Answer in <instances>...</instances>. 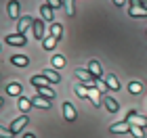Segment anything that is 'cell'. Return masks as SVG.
<instances>
[{"label":"cell","mask_w":147,"mask_h":138,"mask_svg":"<svg viewBox=\"0 0 147 138\" xmlns=\"http://www.w3.org/2000/svg\"><path fill=\"white\" fill-rule=\"evenodd\" d=\"M28 121H30V117H28V115H21V117H17V119L11 123V128H9V130H11L13 134H17V132H21V130L28 126Z\"/></svg>","instance_id":"obj_4"},{"label":"cell","mask_w":147,"mask_h":138,"mask_svg":"<svg viewBox=\"0 0 147 138\" xmlns=\"http://www.w3.org/2000/svg\"><path fill=\"white\" fill-rule=\"evenodd\" d=\"M42 77H46L49 82H53V84H57V82H61V77H59V73L57 71H53V69H44L42 73H40Z\"/></svg>","instance_id":"obj_14"},{"label":"cell","mask_w":147,"mask_h":138,"mask_svg":"<svg viewBox=\"0 0 147 138\" xmlns=\"http://www.w3.org/2000/svg\"><path fill=\"white\" fill-rule=\"evenodd\" d=\"M23 138H36V136H34V134H30V132H28V134H23Z\"/></svg>","instance_id":"obj_33"},{"label":"cell","mask_w":147,"mask_h":138,"mask_svg":"<svg viewBox=\"0 0 147 138\" xmlns=\"http://www.w3.org/2000/svg\"><path fill=\"white\" fill-rule=\"evenodd\" d=\"M61 34H63L61 23H53V25H51V36H53V38H57V40H61Z\"/></svg>","instance_id":"obj_22"},{"label":"cell","mask_w":147,"mask_h":138,"mask_svg":"<svg viewBox=\"0 0 147 138\" xmlns=\"http://www.w3.org/2000/svg\"><path fill=\"white\" fill-rule=\"evenodd\" d=\"M13 136H15V134H13L11 130H6V128L0 126V138H13Z\"/></svg>","instance_id":"obj_31"},{"label":"cell","mask_w":147,"mask_h":138,"mask_svg":"<svg viewBox=\"0 0 147 138\" xmlns=\"http://www.w3.org/2000/svg\"><path fill=\"white\" fill-rule=\"evenodd\" d=\"M32 86H46V84H49V80H46V77H42V75H32Z\"/></svg>","instance_id":"obj_23"},{"label":"cell","mask_w":147,"mask_h":138,"mask_svg":"<svg viewBox=\"0 0 147 138\" xmlns=\"http://www.w3.org/2000/svg\"><path fill=\"white\" fill-rule=\"evenodd\" d=\"M130 134L135 136V138H143V128H137V126H132V128H130Z\"/></svg>","instance_id":"obj_30"},{"label":"cell","mask_w":147,"mask_h":138,"mask_svg":"<svg viewBox=\"0 0 147 138\" xmlns=\"http://www.w3.org/2000/svg\"><path fill=\"white\" fill-rule=\"evenodd\" d=\"M42 42H44V50H53V48H55V44H57L59 40H57V38H53V36H49V38H44Z\"/></svg>","instance_id":"obj_25"},{"label":"cell","mask_w":147,"mask_h":138,"mask_svg":"<svg viewBox=\"0 0 147 138\" xmlns=\"http://www.w3.org/2000/svg\"><path fill=\"white\" fill-rule=\"evenodd\" d=\"M6 11H9V17L11 19H19V0H9Z\"/></svg>","instance_id":"obj_11"},{"label":"cell","mask_w":147,"mask_h":138,"mask_svg":"<svg viewBox=\"0 0 147 138\" xmlns=\"http://www.w3.org/2000/svg\"><path fill=\"white\" fill-rule=\"evenodd\" d=\"M88 71H90V73L97 77V80L103 75V71H101V65H99L97 61H88Z\"/></svg>","instance_id":"obj_17"},{"label":"cell","mask_w":147,"mask_h":138,"mask_svg":"<svg viewBox=\"0 0 147 138\" xmlns=\"http://www.w3.org/2000/svg\"><path fill=\"white\" fill-rule=\"evenodd\" d=\"M32 25H34V19H32V17H21V19L17 21V34H21V36H23L25 31L32 27Z\"/></svg>","instance_id":"obj_6"},{"label":"cell","mask_w":147,"mask_h":138,"mask_svg":"<svg viewBox=\"0 0 147 138\" xmlns=\"http://www.w3.org/2000/svg\"><path fill=\"white\" fill-rule=\"evenodd\" d=\"M36 90H38V94H40V96L49 98V101H51V98H55V90H53V88H49V86H38Z\"/></svg>","instance_id":"obj_18"},{"label":"cell","mask_w":147,"mask_h":138,"mask_svg":"<svg viewBox=\"0 0 147 138\" xmlns=\"http://www.w3.org/2000/svg\"><path fill=\"white\" fill-rule=\"evenodd\" d=\"M51 65H53V67H55V69H61L63 65H65V59H63L61 55H55V57L51 59Z\"/></svg>","instance_id":"obj_24"},{"label":"cell","mask_w":147,"mask_h":138,"mask_svg":"<svg viewBox=\"0 0 147 138\" xmlns=\"http://www.w3.org/2000/svg\"><path fill=\"white\" fill-rule=\"evenodd\" d=\"M128 90H130V94H139V92L143 90V84L141 82H130L128 84Z\"/></svg>","instance_id":"obj_27"},{"label":"cell","mask_w":147,"mask_h":138,"mask_svg":"<svg viewBox=\"0 0 147 138\" xmlns=\"http://www.w3.org/2000/svg\"><path fill=\"white\" fill-rule=\"evenodd\" d=\"M2 103H4V98H2V96H0V107H2Z\"/></svg>","instance_id":"obj_34"},{"label":"cell","mask_w":147,"mask_h":138,"mask_svg":"<svg viewBox=\"0 0 147 138\" xmlns=\"http://www.w3.org/2000/svg\"><path fill=\"white\" fill-rule=\"evenodd\" d=\"M11 63H13V65H17V67H28L30 59L25 57V55H13V57H11Z\"/></svg>","instance_id":"obj_13"},{"label":"cell","mask_w":147,"mask_h":138,"mask_svg":"<svg viewBox=\"0 0 147 138\" xmlns=\"http://www.w3.org/2000/svg\"><path fill=\"white\" fill-rule=\"evenodd\" d=\"M130 17H147V6L141 0H130Z\"/></svg>","instance_id":"obj_2"},{"label":"cell","mask_w":147,"mask_h":138,"mask_svg":"<svg viewBox=\"0 0 147 138\" xmlns=\"http://www.w3.org/2000/svg\"><path fill=\"white\" fill-rule=\"evenodd\" d=\"M6 94H11V96H21V84L11 82L9 86H6Z\"/></svg>","instance_id":"obj_16"},{"label":"cell","mask_w":147,"mask_h":138,"mask_svg":"<svg viewBox=\"0 0 147 138\" xmlns=\"http://www.w3.org/2000/svg\"><path fill=\"white\" fill-rule=\"evenodd\" d=\"M63 117L67 121H76L78 115H76V109L71 107V103H63Z\"/></svg>","instance_id":"obj_10"},{"label":"cell","mask_w":147,"mask_h":138,"mask_svg":"<svg viewBox=\"0 0 147 138\" xmlns=\"http://www.w3.org/2000/svg\"><path fill=\"white\" fill-rule=\"evenodd\" d=\"M40 15H42V21H53V9H51L49 4L40 6Z\"/></svg>","instance_id":"obj_20"},{"label":"cell","mask_w":147,"mask_h":138,"mask_svg":"<svg viewBox=\"0 0 147 138\" xmlns=\"http://www.w3.org/2000/svg\"><path fill=\"white\" fill-rule=\"evenodd\" d=\"M130 123L128 121H118V123H111L109 126V132L111 134H126V132H130Z\"/></svg>","instance_id":"obj_5"},{"label":"cell","mask_w":147,"mask_h":138,"mask_svg":"<svg viewBox=\"0 0 147 138\" xmlns=\"http://www.w3.org/2000/svg\"><path fill=\"white\" fill-rule=\"evenodd\" d=\"M126 121H128V123H135L137 128H147V117L137 115V111H130L128 117H126Z\"/></svg>","instance_id":"obj_3"},{"label":"cell","mask_w":147,"mask_h":138,"mask_svg":"<svg viewBox=\"0 0 147 138\" xmlns=\"http://www.w3.org/2000/svg\"><path fill=\"white\" fill-rule=\"evenodd\" d=\"M105 84H107V88H111V90H120V82L116 80V75H113V73L105 75Z\"/></svg>","instance_id":"obj_19"},{"label":"cell","mask_w":147,"mask_h":138,"mask_svg":"<svg viewBox=\"0 0 147 138\" xmlns=\"http://www.w3.org/2000/svg\"><path fill=\"white\" fill-rule=\"evenodd\" d=\"M4 42L6 44H13V46H25V36H21V34H9L4 38Z\"/></svg>","instance_id":"obj_7"},{"label":"cell","mask_w":147,"mask_h":138,"mask_svg":"<svg viewBox=\"0 0 147 138\" xmlns=\"http://www.w3.org/2000/svg\"><path fill=\"white\" fill-rule=\"evenodd\" d=\"M124 2H126V0H113V4H116V6H124Z\"/></svg>","instance_id":"obj_32"},{"label":"cell","mask_w":147,"mask_h":138,"mask_svg":"<svg viewBox=\"0 0 147 138\" xmlns=\"http://www.w3.org/2000/svg\"><path fill=\"white\" fill-rule=\"evenodd\" d=\"M32 107H38V109H51V101L38 94V96L32 98Z\"/></svg>","instance_id":"obj_9"},{"label":"cell","mask_w":147,"mask_h":138,"mask_svg":"<svg viewBox=\"0 0 147 138\" xmlns=\"http://www.w3.org/2000/svg\"><path fill=\"white\" fill-rule=\"evenodd\" d=\"M17 107H19V111H23V115H25V113H28V109L32 107V101H28V98H23V96H19Z\"/></svg>","instance_id":"obj_21"},{"label":"cell","mask_w":147,"mask_h":138,"mask_svg":"<svg viewBox=\"0 0 147 138\" xmlns=\"http://www.w3.org/2000/svg\"><path fill=\"white\" fill-rule=\"evenodd\" d=\"M63 6H65V11H67V15L69 17H74V0H63Z\"/></svg>","instance_id":"obj_28"},{"label":"cell","mask_w":147,"mask_h":138,"mask_svg":"<svg viewBox=\"0 0 147 138\" xmlns=\"http://www.w3.org/2000/svg\"><path fill=\"white\" fill-rule=\"evenodd\" d=\"M76 77L84 84V86H88V88H95V86H97V82H99L88 69H76Z\"/></svg>","instance_id":"obj_1"},{"label":"cell","mask_w":147,"mask_h":138,"mask_svg":"<svg viewBox=\"0 0 147 138\" xmlns=\"http://www.w3.org/2000/svg\"><path fill=\"white\" fill-rule=\"evenodd\" d=\"M88 98H90V103L95 105V107H101V94H99L97 88H88Z\"/></svg>","instance_id":"obj_15"},{"label":"cell","mask_w":147,"mask_h":138,"mask_svg":"<svg viewBox=\"0 0 147 138\" xmlns=\"http://www.w3.org/2000/svg\"><path fill=\"white\" fill-rule=\"evenodd\" d=\"M103 105H105V109H107L109 113H118V109H120V105L113 101L111 96H103Z\"/></svg>","instance_id":"obj_12"},{"label":"cell","mask_w":147,"mask_h":138,"mask_svg":"<svg viewBox=\"0 0 147 138\" xmlns=\"http://www.w3.org/2000/svg\"><path fill=\"white\" fill-rule=\"evenodd\" d=\"M46 4H49L51 9H61V6H63V0H46Z\"/></svg>","instance_id":"obj_29"},{"label":"cell","mask_w":147,"mask_h":138,"mask_svg":"<svg viewBox=\"0 0 147 138\" xmlns=\"http://www.w3.org/2000/svg\"><path fill=\"white\" fill-rule=\"evenodd\" d=\"M32 29H34V38L36 40H44V21L42 19H36L34 25H32Z\"/></svg>","instance_id":"obj_8"},{"label":"cell","mask_w":147,"mask_h":138,"mask_svg":"<svg viewBox=\"0 0 147 138\" xmlns=\"http://www.w3.org/2000/svg\"><path fill=\"white\" fill-rule=\"evenodd\" d=\"M76 94L80 98H88V88H86L84 84H76Z\"/></svg>","instance_id":"obj_26"}]
</instances>
